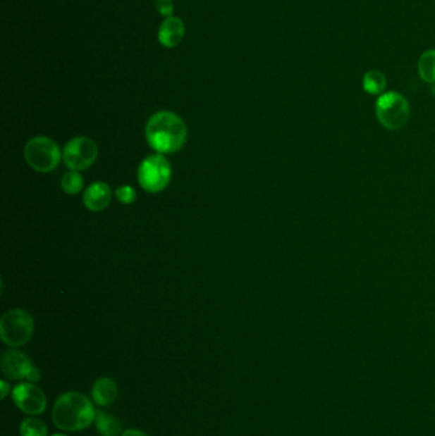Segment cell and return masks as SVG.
Listing matches in <instances>:
<instances>
[{
    "label": "cell",
    "mask_w": 435,
    "mask_h": 436,
    "mask_svg": "<svg viewBox=\"0 0 435 436\" xmlns=\"http://www.w3.org/2000/svg\"><path fill=\"white\" fill-rule=\"evenodd\" d=\"M22 436H47V428L44 421L35 417H28L20 423Z\"/></svg>",
    "instance_id": "cell-16"
},
{
    "label": "cell",
    "mask_w": 435,
    "mask_h": 436,
    "mask_svg": "<svg viewBox=\"0 0 435 436\" xmlns=\"http://www.w3.org/2000/svg\"><path fill=\"white\" fill-rule=\"evenodd\" d=\"M156 11L164 17H171L174 13V3L173 0H154Z\"/></svg>",
    "instance_id": "cell-19"
},
{
    "label": "cell",
    "mask_w": 435,
    "mask_h": 436,
    "mask_svg": "<svg viewBox=\"0 0 435 436\" xmlns=\"http://www.w3.org/2000/svg\"><path fill=\"white\" fill-rule=\"evenodd\" d=\"M419 75L422 81L435 83V50H428L420 56L417 64Z\"/></svg>",
    "instance_id": "cell-15"
},
{
    "label": "cell",
    "mask_w": 435,
    "mask_h": 436,
    "mask_svg": "<svg viewBox=\"0 0 435 436\" xmlns=\"http://www.w3.org/2000/svg\"><path fill=\"white\" fill-rule=\"evenodd\" d=\"M115 197L123 204H130L135 201V190L129 185H123L121 188L116 189Z\"/></svg>",
    "instance_id": "cell-18"
},
{
    "label": "cell",
    "mask_w": 435,
    "mask_h": 436,
    "mask_svg": "<svg viewBox=\"0 0 435 436\" xmlns=\"http://www.w3.org/2000/svg\"><path fill=\"white\" fill-rule=\"evenodd\" d=\"M97 158V146L88 137H75L68 142L63 151V160L72 171L90 168Z\"/></svg>",
    "instance_id": "cell-7"
},
{
    "label": "cell",
    "mask_w": 435,
    "mask_h": 436,
    "mask_svg": "<svg viewBox=\"0 0 435 436\" xmlns=\"http://www.w3.org/2000/svg\"><path fill=\"white\" fill-rule=\"evenodd\" d=\"M118 397V385L110 378H100L94 382L92 388V398L99 406H109Z\"/></svg>",
    "instance_id": "cell-12"
},
{
    "label": "cell",
    "mask_w": 435,
    "mask_h": 436,
    "mask_svg": "<svg viewBox=\"0 0 435 436\" xmlns=\"http://www.w3.org/2000/svg\"><path fill=\"white\" fill-rule=\"evenodd\" d=\"M61 188L67 194L75 195L83 188V179L78 171H69L61 179Z\"/></svg>",
    "instance_id": "cell-17"
},
{
    "label": "cell",
    "mask_w": 435,
    "mask_h": 436,
    "mask_svg": "<svg viewBox=\"0 0 435 436\" xmlns=\"http://www.w3.org/2000/svg\"><path fill=\"white\" fill-rule=\"evenodd\" d=\"M34 333V319L26 310L8 311L0 322V337L11 347L26 344Z\"/></svg>",
    "instance_id": "cell-4"
},
{
    "label": "cell",
    "mask_w": 435,
    "mask_h": 436,
    "mask_svg": "<svg viewBox=\"0 0 435 436\" xmlns=\"http://www.w3.org/2000/svg\"><path fill=\"white\" fill-rule=\"evenodd\" d=\"M96 426L102 436H119L121 432V423L106 412L99 411L96 413Z\"/></svg>",
    "instance_id": "cell-13"
},
{
    "label": "cell",
    "mask_w": 435,
    "mask_h": 436,
    "mask_svg": "<svg viewBox=\"0 0 435 436\" xmlns=\"http://www.w3.org/2000/svg\"><path fill=\"white\" fill-rule=\"evenodd\" d=\"M96 418L92 403L87 397L69 392L58 398L54 404L53 420L56 428L66 431L87 429Z\"/></svg>",
    "instance_id": "cell-2"
},
{
    "label": "cell",
    "mask_w": 435,
    "mask_h": 436,
    "mask_svg": "<svg viewBox=\"0 0 435 436\" xmlns=\"http://www.w3.org/2000/svg\"><path fill=\"white\" fill-rule=\"evenodd\" d=\"M111 201V189L106 182H96L91 184L83 194V203L90 211L100 212L109 207Z\"/></svg>",
    "instance_id": "cell-11"
},
{
    "label": "cell",
    "mask_w": 435,
    "mask_h": 436,
    "mask_svg": "<svg viewBox=\"0 0 435 436\" xmlns=\"http://www.w3.org/2000/svg\"><path fill=\"white\" fill-rule=\"evenodd\" d=\"M171 174L170 162L164 156H148L138 168V182L149 193H159L168 187Z\"/></svg>",
    "instance_id": "cell-6"
},
{
    "label": "cell",
    "mask_w": 435,
    "mask_h": 436,
    "mask_svg": "<svg viewBox=\"0 0 435 436\" xmlns=\"http://www.w3.org/2000/svg\"><path fill=\"white\" fill-rule=\"evenodd\" d=\"M184 36H185V25L179 17L171 15L161 23L159 41L162 46L169 49L178 46L184 39Z\"/></svg>",
    "instance_id": "cell-10"
},
{
    "label": "cell",
    "mask_w": 435,
    "mask_h": 436,
    "mask_svg": "<svg viewBox=\"0 0 435 436\" xmlns=\"http://www.w3.org/2000/svg\"><path fill=\"white\" fill-rule=\"evenodd\" d=\"M16 406L27 415H40L47 409L44 392L31 382H20L13 390Z\"/></svg>",
    "instance_id": "cell-9"
},
{
    "label": "cell",
    "mask_w": 435,
    "mask_h": 436,
    "mask_svg": "<svg viewBox=\"0 0 435 436\" xmlns=\"http://www.w3.org/2000/svg\"><path fill=\"white\" fill-rule=\"evenodd\" d=\"M25 158L39 173H49L59 165L61 152L58 144L47 137H35L25 148Z\"/></svg>",
    "instance_id": "cell-5"
},
{
    "label": "cell",
    "mask_w": 435,
    "mask_h": 436,
    "mask_svg": "<svg viewBox=\"0 0 435 436\" xmlns=\"http://www.w3.org/2000/svg\"><path fill=\"white\" fill-rule=\"evenodd\" d=\"M362 87L369 94H383L387 87L386 75L379 70H369L362 78Z\"/></svg>",
    "instance_id": "cell-14"
},
{
    "label": "cell",
    "mask_w": 435,
    "mask_h": 436,
    "mask_svg": "<svg viewBox=\"0 0 435 436\" xmlns=\"http://www.w3.org/2000/svg\"><path fill=\"white\" fill-rule=\"evenodd\" d=\"M121 436H148L147 434H145L143 431H140V430H127V431H124L123 432V435Z\"/></svg>",
    "instance_id": "cell-20"
},
{
    "label": "cell",
    "mask_w": 435,
    "mask_h": 436,
    "mask_svg": "<svg viewBox=\"0 0 435 436\" xmlns=\"http://www.w3.org/2000/svg\"><path fill=\"white\" fill-rule=\"evenodd\" d=\"M185 123L171 111H159L152 115L146 125L148 144L159 154H174L187 141Z\"/></svg>",
    "instance_id": "cell-1"
},
{
    "label": "cell",
    "mask_w": 435,
    "mask_h": 436,
    "mask_svg": "<svg viewBox=\"0 0 435 436\" xmlns=\"http://www.w3.org/2000/svg\"><path fill=\"white\" fill-rule=\"evenodd\" d=\"M53 436H67V435H63V434H55V435Z\"/></svg>",
    "instance_id": "cell-22"
},
{
    "label": "cell",
    "mask_w": 435,
    "mask_h": 436,
    "mask_svg": "<svg viewBox=\"0 0 435 436\" xmlns=\"http://www.w3.org/2000/svg\"><path fill=\"white\" fill-rule=\"evenodd\" d=\"M1 390H3V392H1V398H6V397H7L8 390H9V388H8L7 382H4V380L1 382Z\"/></svg>",
    "instance_id": "cell-21"
},
{
    "label": "cell",
    "mask_w": 435,
    "mask_h": 436,
    "mask_svg": "<svg viewBox=\"0 0 435 436\" xmlns=\"http://www.w3.org/2000/svg\"><path fill=\"white\" fill-rule=\"evenodd\" d=\"M1 371L3 374L12 380L27 379L28 382H39L41 374L39 369L35 366L31 359L17 349L6 351L1 356Z\"/></svg>",
    "instance_id": "cell-8"
},
{
    "label": "cell",
    "mask_w": 435,
    "mask_h": 436,
    "mask_svg": "<svg viewBox=\"0 0 435 436\" xmlns=\"http://www.w3.org/2000/svg\"><path fill=\"white\" fill-rule=\"evenodd\" d=\"M375 113L379 123L389 130L401 129L410 119V105L398 92H387L379 96L375 105Z\"/></svg>",
    "instance_id": "cell-3"
}]
</instances>
